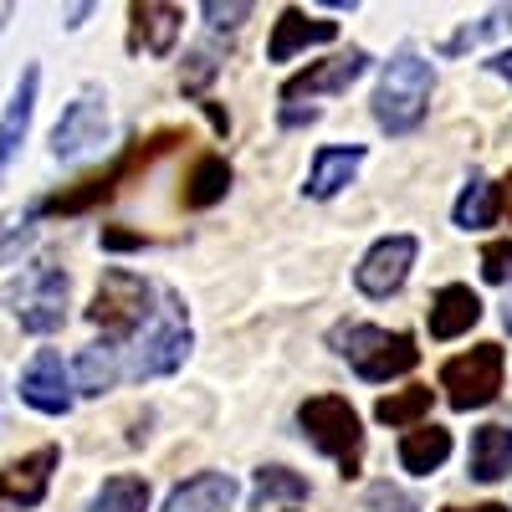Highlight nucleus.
Segmentation results:
<instances>
[{
  "instance_id": "1",
  "label": "nucleus",
  "mask_w": 512,
  "mask_h": 512,
  "mask_svg": "<svg viewBox=\"0 0 512 512\" xmlns=\"http://www.w3.org/2000/svg\"><path fill=\"white\" fill-rule=\"evenodd\" d=\"M431 93H436V72L425 57L415 52H395L379 72V88H374V118L384 134H410L420 128L425 108H431Z\"/></svg>"
},
{
  "instance_id": "2",
  "label": "nucleus",
  "mask_w": 512,
  "mask_h": 512,
  "mask_svg": "<svg viewBox=\"0 0 512 512\" xmlns=\"http://www.w3.org/2000/svg\"><path fill=\"white\" fill-rule=\"evenodd\" d=\"M297 425H303V436L338 461V472L344 477H359L364 466V431H359V415L344 395H313L303 400V410H297Z\"/></svg>"
},
{
  "instance_id": "3",
  "label": "nucleus",
  "mask_w": 512,
  "mask_h": 512,
  "mask_svg": "<svg viewBox=\"0 0 512 512\" xmlns=\"http://www.w3.org/2000/svg\"><path fill=\"white\" fill-rule=\"evenodd\" d=\"M333 344H338V354L354 364V374L369 379V384H384V379H395V374H410V369L420 364V349H415L410 333H390V328H374V323L338 328Z\"/></svg>"
},
{
  "instance_id": "4",
  "label": "nucleus",
  "mask_w": 512,
  "mask_h": 512,
  "mask_svg": "<svg viewBox=\"0 0 512 512\" xmlns=\"http://www.w3.org/2000/svg\"><path fill=\"white\" fill-rule=\"evenodd\" d=\"M169 144H180L175 128H164V134H154V139L128 144V149H123V159H118L113 169H103V175H88L77 190H62V195H52V200H41L36 210H41V216H82V210H93V205L113 200V195H118V185H123L128 175H134V169H144L149 159H159Z\"/></svg>"
},
{
  "instance_id": "5",
  "label": "nucleus",
  "mask_w": 512,
  "mask_h": 512,
  "mask_svg": "<svg viewBox=\"0 0 512 512\" xmlns=\"http://www.w3.org/2000/svg\"><path fill=\"white\" fill-rule=\"evenodd\" d=\"M149 282L139 272H123V267H108L103 282H98V297L88 318L103 328V338H113V344H123V338H134L149 318Z\"/></svg>"
},
{
  "instance_id": "6",
  "label": "nucleus",
  "mask_w": 512,
  "mask_h": 512,
  "mask_svg": "<svg viewBox=\"0 0 512 512\" xmlns=\"http://www.w3.org/2000/svg\"><path fill=\"white\" fill-rule=\"evenodd\" d=\"M502 369H507L502 344H477V349L446 359L441 390H446L451 410H482V405H492L497 390H502Z\"/></svg>"
},
{
  "instance_id": "7",
  "label": "nucleus",
  "mask_w": 512,
  "mask_h": 512,
  "mask_svg": "<svg viewBox=\"0 0 512 512\" xmlns=\"http://www.w3.org/2000/svg\"><path fill=\"white\" fill-rule=\"evenodd\" d=\"M190 354V318H185V303L175 292L159 297L154 308V328L144 333V344L134 354V374L139 379H159V374H175Z\"/></svg>"
},
{
  "instance_id": "8",
  "label": "nucleus",
  "mask_w": 512,
  "mask_h": 512,
  "mask_svg": "<svg viewBox=\"0 0 512 512\" xmlns=\"http://www.w3.org/2000/svg\"><path fill=\"white\" fill-rule=\"evenodd\" d=\"M103 139H108V98H103V88H82L77 103H67V113L52 128V154L82 159V154L103 149Z\"/></svg>"
},
{
  "instance_id": "9",
  "label": "nucleus",
  "mask_w": 512,
  "mask_h": 512,
  "mask_svg": "<svg viewBox=\"0 0 512 512\" xmlns=\"http://www.w3.org/2000/svg\"><path fill=\"white\" fill-rule=\"evenodd\" d=\"M364 67H369V52H344V57H328V62H313V67H303L297 77H287L282 82V123L303 108V98L313 103V98H323V93H349L354 82L364 77Z\"/></svg>"
},
{
  "instance_id": "10",
  "label": "nucleus",
  "mask_w": 512,
  "mask_h": 512,
  "mask_svg": "<svg viewBox=\"0 0 512 512\" xmlns=\"http://www.w3.org/2000/svg\"><path fill=\"white\" fill-rule=\"evenodd\" d=\"M11 297L26 333H57L67 323V272L57 267H31Z\"/></svg>"
},
{
  "instance_id": "11",
  "label": "nucleus",
  "mask_w": 512,
  "mask_h": 512,
  "mask_svg": "<svg viewBox=\"0 0 512 512\" xmlns=\"http://www.w3.org/2000/svg\"><path fill=\"white\" fill-rule=\"evenodd\" d=\"M415 256H420V241H415L410 231L374 241V246L364 251V262L354 267L359 292H364V297H390V292H400L405 277H410V267H415Z\"/></svg>"
},
{
  "instance_id": "12",
  "label": "nucleus",
  "mask_w": 512,
  "mask_h": 512,
  "mask_svg": "<svg viewBox=\"0 0 512 512\" xmlns=\"http://www.w3.org/2000/svg\"><path fill=\"white\" fill-rule=\"evenodd\" d=\"M57 461H62L57 446H41V451L11 461L6 472H0V512H26V507H36L41 497H47V487H52Z\"/></svg>"
},
{
  "instance_id": "13",
  "label": "nucleus",
  "mask_w": 512,
  "mask_h": 512,
  "mask_svg": "<svg viewBox=\"0 0 512 512\" xmlns=\"http://www.w3.org/2000/svg\"><path fill=\"white\" fill-rule=\"evenodd\" d=\"M21 400H26L31 410H41V415H67V410H72V379H67L62 354L41 349V354L26 364V374H21Z\"/></svg>"
},
{
  "instance_id": "14",
  "label": "nucleus",
  "mask_w": 512,
  "mask_h": 512,
  "mask_svg": "<svg viewBox=\"0 0 512 512\" xmlns=\"http://www.w3.org/2000/svg\"><path fill=\"white\" fill-rule=\"evenodd\" d=\"M128 47L134 52H149V57H169L180 41V21L185 11L180 6H159V0H139L134 11H128Z\"/></svg>"
},
{
  "instance_id": "15",
  "label": "nucleus",
  "mask_w": 512,
  "mask_h": 512,
  "mask_svg": "<svg viewBox=\"0 0 512 512\" xmlns=\"http://www.w3.org/2000/svg\"><path fill=\"white\" fill-rule=\"evenodd\" d=\"M333 36H338V21H318V16H308V11L287 6V11L277 16V26H272L267 57H272V62H292L303 47H328Z\"/></svg>"
},
{
  "instance_id": "16",
  "label": "nucleus",
  "mask_w": 512,
  "mask_h": 512,
  "mask_svg": "<svg viewBox=\"0 0 512 512\" xmlns=\"http://www.w3.org/2000/svg\"><path fill=\"white\" fill-rule=\"evenodd\" d=\"M477 318H482V297L472 292V287H461V282H451V287H441L436 297H431V338H461V333H472L477 328Z\"/></svg>"
},
{
  "instance_id": "17",
  "label": "nucleus",
  "mask_w": 512,
  "mask_h": 512,
  "mask_svg": "<svg viewBox=\"0 0 512 512\" xmlns=\"http://www.w3.org/2000/svg\"><path fill=\"white\" fill-rule=\"evenodd\" d=\"M36 88H41V72L26 67L16 98L6 103V113H0V175H6L11 159H16L21 144H26V128H31V113H36Z\"/></svg>"
},
{
  "instance_id": "18",
  "label": "nucleus",
  "mask_w": 512,
  "mask_h": 512,
  "mask_svg": "<svg viewBox=\"0 0 512 512\" xmlns=\"http://www.w3.org/2000/svg\"><path fill=\"white\" fill-rule=\"evenodd\" d=\"M359 164H364V149H359V144H349V149H344V144H328V149L313 154V169H308V185H303V190H308L313 200H333L338 190L359 175Z\"/></svg>"
},
{
  "instance_id": "19",
  "label": "nucleus",
  "mask_w": 512,
  "mask_h": 512,
  "mask_svg": "<svg viewBox=\"0 0 512 512\" xmlns=\"http://www.w3.org/2000/svg\"><path fill=\"white\" fill-rule=\"evenodd\" d=\"M231 502H236V482L226 472H195L190 482L169 492L164 512H226Z\"/></svg>"
},
{
  "instance_id": "20",
  "label": "nucleus",
  "mask_w": 512,
  "mask_h": 512,
  "mask_svg": "<svg viewBox=\"0 0 512 512\" xmlns=\"http://www.w3.org/2000/svg\"><path fill=\"white\" fill-rule=\"evenodd\" d=\"M446 456H451V431H441V425H415V431H405V441H400V466L410 477L441 472Z\"/></svg>"
},
{
  "instance_id": "21",
  "label": "nucleus",
  "mask_w": 512,
  "mask_h": 512,
  "mask_svg": "<svg viewBox=\"0 0 512 512\" xmlns=\"http://www.w3.org/2000/svg\"><path fill=\"white\" fill-rule=\"evenodd\" d=\"M466 472H472L477 482H502L512 472V431H507V425H482V431L472 436Z\"/></svg>"
},
{
  "instance_id": "22",
  "label": "nucleus",
  "mask_w": 512,
  "mask_h": 512,
  "mask_svg": "<svg viewBox=\"0 0 512 512\" xmlns=\"http://www.w3.org/2000/svg\"><path fill=\"white\" fill-rule=\"evenodd\" d=\"M226 190H231V164L221 154H205L190 169V180H185V205L190 210H210L216 200H226Z\"/></svg>"
},
{
  "instance_id": "23",
  "label": "nucleus",
  "mask_w": 512,
  "mask_h": 512,
  "mask_svg": "<svg viewBox=\"0 0 512 512\" xmlns=\"http://www.w3.org/2000/svg\"><path fill=\"white\" fill-rule=\"evenodd\" d=\"M451 221H456L461 231H482V226H492V221H497V185H487L482 175H472V185L456 195Z\"/></svg>"
},
{
  "instance_id": "24",
  "label": "nucleus",
  "mask_w": 512,
  "mask_h": 512,
  "mask_svg": "<svg viewBox=\"0 0 512 512\" xmlns=\"http://www.w3.org/2000/svg\"><path fill=\"white\" fill-rule=\"evenodd\" d=\"M113 384H118V359L108 344H93L77 354V390L82 395H108Z\"/></svg>"
},
{
  "instance_id": "25",
  "label": "nucleus",
  "mask_w": 512,
  "mask_h": 512,
  "mask_svg": "<svg viewBox=\"0 0 512 512\" xmlns=\"http://www.w3.org/2000/svg\"><path fill=\"white\" fill-rule=\"evenodd\" d=\"M144 507H149V482L144 477H108L88 512H144Z\"/></svg>"
},
{
  "instance_id": "26",
  "label": "nucleus",
  "mask_w": 512,
  "mask_h": 512,
  "mask_svg": "<svg viewBox=\"0 0 512 512\" xmlns=\"http://www.w3.org/2000/svg\"><path fill=\"white\" fill-rule=\"evenodd\" d=\"M308 497V482L287 472V466H262L256 472V492H251V507H267V502H303Z\"/></svg>"
},
{
  "instance_id": "27",
  "label": "nucleus",
  "mask_w": 512,
  "mask_h": 512,
  "mask_svg": "<svg viewBox=\"0 0 512 512\" xmlns=\"http://www.w3.org/2000/svg\"><path fill=\"white\" fill-rule=\"evenodd\" d=\"M425 410H431V384H410V390H400V395H384L374 405V420H384V425H415Z\"/></svg>"
},
{
  "instance_id": "28",
  "label": "nucleus",
  "mask_w": 512,
  "mask_h": 512,
  "mask_svg": "<svg viewBox=\"0 0 512 512\" xmlns=\"http://www.w3.org/2000/svg\"><path fill=\"white\" fill-rule=\"evenodd\" d=\"M507 31H512V6H497L487 21H477V26L466 21L451 41H441V52H446V57H456V52H466V47H477V41H487V36H507Z\"/></svg>"
},
{
  "instance_id": "29",
  "label": "nucleus",
  "mask_w": 512,
  "mask_h": 512,
  "mask_svg": "<svg viewBox=\"0 0 512 512\" xmlns=\"http://www.w3.org/2000/svg\"><path fill=\"white\" fill-rule=\"evenodd\" d=\"M482 277H487L492 287L512 282V236H502V241H487V246H482Z\"/></svg>"
},
{
  "instance_id": "30",
  "label": "nucleus",
  "mask_w": 512,
  "mask_h": 512,
  "mask_svg": "<svg viewBox=\"0 0 512 512\" xmlns=\"http://www.w3.org/2000/svg\"><path fill=\"white\" fill-rule=\"evenodd\" d=\"M216 72H221V57L210 52V47H195V52H190V62H185V88H190V93H200Z\"/></svg>"
},
{
  "instance_id": "31",
  "label": "nucleus",
  "mask_w": 512,
  "mask_h": 512,
  "mask_svg": "<svg viewBox=\"0 0 512 512\" xmlns=\"http://www.w3.org/2000/svg\"><path fill=\"white\" fill-rule=\"evenodd\" d=\"M200 16H205L210 26H216V31H236V26L251 16V6H246V0H236V6H221V0H205Z\"/></svg>"
},
{
  "instance_id": "32",
  "label": "nucleus",
  "mask_w": 512,
  "mask_h": 512,
  "mask_svg": "<svg viewBox=\"0 0 512 512\" xmlns=\"http://www.w3.org/2000/svg\"><path fill=\"white\" fill-rule=\"evenodd\" d=\"M103 246L108 251H134V246H144V236L139 231H103Z\"/></svg>"
},
{
  "instance_id": "33",
  "label": "nucleus",
  "mask_w": 512,
  "mask_h": 512,
  "mask_svg": "<svg viewBox=\"0 0 512 512\" xmlns=\"http://www.w3.org/2000/svg\"><path fill=\"white\" fill-rule=\"evenodd\" d=\"M487 67H492L497 77H507V82H512V52H497V57H492Z\"/></svg>"
},
{
  "instance_id": "34",
  "label": "nucleus",
  "mask_w": 512,
  "mask_h": 512,
  "mask_svg": "<svg viewBox=\"0 0 512 512\" xmlns=\"http://www.w3.org/2000/svg\"><path fill=\"white\" fill-rule=\"evenodd\" d=\"M441 512H507L502 502H482V507H441Z\"/></svg>"
},
{
  "instance_id": "35",
  "label": "nucleus",
  "mask_w": 512,
  "mask_h": 512,
  "mask_svg": "<svg viewBox=\"0 0 512 512\" xmlns=\"http://www.w3.org/2000/svg\"><path fill=\"white\" fill-rule=\"evenodd\" d=\"M502 205H507V216H512V175L502 180Z\"/></svg>"
},
{
  "instance_id": "36",
  "label": "nucleus",
  "mask_w": 512,
  "mask_h": 512,
  "mask_svg": "<svg viewBox=\"0 0 512 512\" xmlns=\"http://www.w3.org/2000/svg\"><path fill=\"white\" fill-rule=\"evenodd\" d=\"M502 323H507V333H512V303H507V313H502Z\"/></svg>"
}]
</instances>
